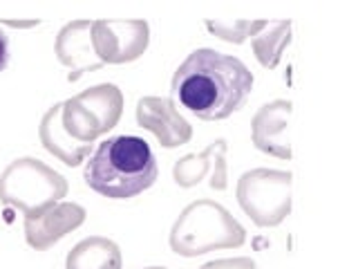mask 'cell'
<instances>
[{
	"instance_id": "1",
	"label": "cell",
	"mask_w": 358,
	"mask_h": 269,
	"mask_svg": "<svg viewBox=\"0 0 358 269\" xmlns=\"http://www.w3.org/2000/svg\"><path fill=\"white\" fill-rule=\"evenodd\" d=\"M253 83V72L238 56L201 48L175 70L171 90L195 117L220 121L244 108Z\"/></svg>"
},
{
	"instance_id": "2",
	"label": "cell",
	"mask_w": 358,
	"mask_h": 269,
	"mask_svg": "<svg viewBox=\"0 0 358 269\" xmlns=\"http://www.w3.org/2000/svg\"><path fill=\"white\" fill-rule=\"evenodd\" d=\"M157 177L159 166L150 144L134 134H117L101 142L83 171L85 184L110 200L139 195L157 182Z\"/></svg>"
},
{
	"instance_id": "3",
	"label": "cell",
	"mask_w": 358,
	"mask_h": 269,
	"mask_svg": "<svg viewBox=\"0 0 358 269\" xmlns=\"http://www.w3.org/2000/svg\"><path fill=\"white\" fill-rule=\"evenodd\" d=\"M246 240L242 224L215 200H195L179 213L168 242L177 256L197 258L217 249H238Z\"/></svg>"
},
{
	"instance_id": "4",
	"label": "cell",
	"mask_w": 358,
	"mask_h": 269,
	"mask_svg": "<svg viewBox=\"0 0 358 269\" xmlns=\"http://www.w3.org/2000/svg\"><path fill=\"white\" fill-rule=\"evenodd\" d=\"M67 191V179L36 157H18L0 173V202L22 211L25 218H36L59 205Z\"/></svg>"
},
{
	"instance_id": "5",
	"label": "cell",
	"mask_w": 358,
	"mask_h": 269,
	"mask_svg": "<svg viewBox=\"0 0 358 269\" xmlns=\"http://www.w3.org/2000/svg\"><path fill=\"white\" fill-rule=\"evenodd\" d=\"M123 115V92L115 83H99L63 101L61 121L72 139L92 146L119 123Z\"/></svg>"
},
{
	"instance_id": "6",
	"label": "cell",
	"mask_w": 358,
	"mask_h": 269,
	"mask_svg": "<svg viewBox=\"0 0 358 269\" xmlns=\"http://www.w3.org/2000/svg\"><path fill=\"white\" fill-rule=\"evenodd\" d=\"M294 175L275 168H253L238 179V205L257 227H278L291 213Z\"/></svg>"
},
{
	"instance_id": "7",
	"label": "cell",
	"mask_w": 358,
	"mask_h": 269,
	"mask_svg": "<svg viewBox=\"0 0 358 269\" xmlns=\"http://www.w3.org/2000/svg\"><path fill=\"white\" fill-rule=\"evenodd\" d=\"M148 45L150 25L145 20H92V48L103 65L137 61Z\"/></svg>"
},
{
	"instance_id": "8",
	"label": "cell",
	"mask_w": 358,
	"mask_h": 269,
	"mask_svg": "<svg viewBox=\"0 0 358 269\" xmlns=\"http://www.w3.org/2000/svg\"><path fill=\"white\" fill-rule=\"evenodd\" d=\"M139 128L152 132L164 149H177L193 137L190 121L177 110L175 101L168 97H143L137 104Z\"/></svg>"
},
{
	"instance_id": "9",
	"label": "cell",
	"mask_w": 358,
	"mask_h": 269,
	"mask_svg": "<svg viewBox=\"0 0 358 269\" xmlns=\"http://www.w3.org/2000/svg\"><path fill=\"white\" fill-rule=\"evenodd\" d=\"M227 139L210 142L201 153H188L173 166V179L177 186L193 188L206 179L213 191H224L229 186L227 166Z\"/></svg>"
},
{
	"instance_id": "10",
	"label": "cell",
	"mask_w": 358,
	"mask_h": 269,
	"mask_svg": "<svg viewBox=\"0 0 358 269\" xmlns=\"http://www.w3.org/2000/svg\"><path fill=\"white\" fill-rule=\"evenodd\" d=\"M291 106L289 99L268 101L251 119V139L257 151L278 160H291Z\"/></svg>"
},
{
	"instance_id": "11",
	"label": "cell",
	"mask_w": 358,
	"mask_h": 269,
	"mask_svg": "<svg viewBox=\"0 0 358 269\" xmlns=\"http://www.w3.org/2000/svg\"><path fill=\"white\" fill-rule=\"evenodd\" d=\"M87 218V211L76 205V202H59L52 209L36 218H25L22 229H25V240L31 249L48 251L67 233L76 231Z\"/></svg>"
},
{
	"instance_id": "12",
	"label": "cell",
	"mask_w": 358,
	"mask_h": 269,
	"mask_svg": "<svg viewBox=\"0 0 358 269\" xmlns=\"http://www.w3.org/2000/svg\"><path fill=\"white\" fill-rule=\"evenodd\" d=\"M54 54L72 70L67 81H78L83 74L103 67L92 48V20H72L63 25L54 43Z\"/></svg>"
},
{
	"instance_id": "13",
	"label": "cell",
	"mask_w": 358,
	"mask_h": 269,
	"mask_svg": "<svg viewBox=\"0 0 358 269\" xmlns=\"http://www.w3.org/2000/svg\"><path fill=\"white\" fill-rule=\"evenodd\" d=\"M61 112H63V104H54L45 112L38 126V139L43 144V149L50 155H54L56 160H61L65 166H78L90 157L92 146L78 144L67 134L61 121Z\"/></svg>"
},
{
	"instance_id": "14",
	"label": "cell",
	"mask_w": 358,
	"mask_h": 269,
	"mask_svg": "<svg viewBox=\"0 0 358 269\" xmlns=\"http://www.w3.org/2000/svg\"><path fill=\"white\" fill-rule=\"evenodd\" d=\"M123 256L115 240L103 235L90 238L74 244L65 258V269H121Z\"/></svg>"
},
{
	"instance_id": "15",
	"label": "cell",
	"mask_w": 358,
	"mask_h": 269,
	"mask_svg": "<svg viewBox=\"0 0 358 269\" xmlns=\"http://www.w3.org/2000/svg\"><path fill=\"white\" fill-rule=\"evenodd\" d=\"M289 43H291V20H280V22H266V27L251 39V48L255 52L257 63L264 70H275L280 61H282V54Z\"/></svg>"
},
{
	"instance_id": "16",
	"label": "cell",
	"mask_w": 358,
	"mask_h": 269,
	"mask_svg": "<svg viewBox=\"0 0 358 269\" xmlns=\"http://www.w3.org/2000/svg\"><path fill=\"white\" fill-rule=\"evenodd\" d=\"M266 27V20H224V18H215V20H206V29L227 43H235L240 45L244 41L253 39L257 32H262Z\"/></svg>"
},
{
	"instance_id": "17",
	"label": "cell",
	"mask_w": 358,
	"mask_h": 269,
	"mask_svg": "<svg viewBox=\"0 0 358 269\" xmlns=\"http://www.w3.org/2000/svg\"><path fill=\"white\" fill-rule=\"evenodd\" d=\"M199 269H257L255 261L251 258H220V261H210L206 265H201Z\"/></svg>"
},
{
	"instance_id": "18",
	"label": "cell",
	"mask_w": 358,
	"mask_h": 269,
	"mask_svg": "<svg viewBox=\"0 0 358 269\" xmlns=\"http://www.w3.org/2000/svg\"><path fill=\"white\" fill-rule=\"evenodd\" d=\"M9 63V36L0 29V72L5 70Z\"/></svg>"
},
{
	"instance_id": "19",
	"label": "cell",
	"mask_w": 358,
	"mask_h": 269,
	"mask_svg": "<svg viewBox=\"0 0 358 269\" xmlns=\"http://www.w3.org/2000/svg\"><path fill=\"white\" fill-rule=\"evenodd\" d=\"M41 20H0V25L5 27H14V29H27V27H36Z\"/></svg>"
},
{
	"instance_id": "20",
	"label": "cell",
	"mask_w": 358,
	"mask_h": 269,
	"mask_svg": "<svg viewBox=\"0 0 358 269\" xmlns=\"http://www.w3.org/2000/svg\"><path fill=\"white\" fill-rule=\"evenodd\" d=\"M143 269H168V267H143Z\"/></svg>"
}]
</instances>
